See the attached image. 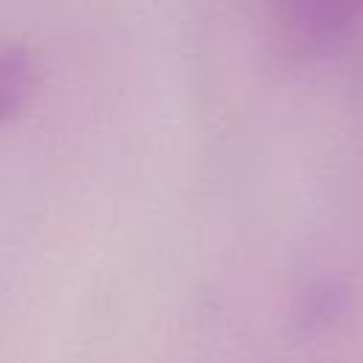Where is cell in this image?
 I'll return each instance as SVG.
<instances>
[{"label":"cell","instance_id":"obj_1","mask_svg":"<svg viewBox=\"0 0 363 363\" xmlns=\"http://www.w3.org/2000/svg\"><path fill=\"white\" fill-rule=\"evenodd\" d=\"M281 9L303 45H332L363 17V0H281Z\"/></svg>","mask_w":363,"mask_h":363}]
</instances>
